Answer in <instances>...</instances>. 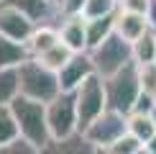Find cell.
I'll list each match as a JSON object with an SVG mask.
<instances>
[{
	"instance_id": "obj_1",
	"label": "cell",
	"mask_w": 156,
	"mask_h": 154,
	"mask_svg": "<svg viewBox=\"0 0 156 154\" xmlns=\"http://www.w3.org/2000/svg\"><path fill=\"white\" fill-rule=\"evenodd\" d=\"M10 111L16 116L18 128H21V136L26 141H31L34 146L41 149V146L51 139L49 118H46V103L26 98V95H18V98L10 103Z\"/></svg>"
},
{
	"instance_id": "obj_2",
	"label": "cell",
	"mask_w": 156,
	"mask_h": 154,
	"mask_svg": "<svg viewBox=\"0 0 156 154\" xmlns=\"http://www.w3.org/2000/svg\"><path fill=\"white\" fill-rule=\"evenodd\" d=\"M18 75H21V95H26V98L49 103L62 93L59 72L44 67L36 57H28L26 62L18 64Z\"/></svg>"
},
{
	"instance_id": "obj_3",
	"label": "cell",
	"mask_w": 156,
	"mask_h": 154,
	"mask_svg": "<svg viewBox=\"0 0 156 154\" xmlns=\"http://www.w3.org/2000/svg\"><path fill=\"white\" fill-rule=\"evenodd\" d=\"M102 80H105V93H108V108L120 111V113H131L141 95L138 64L128 62L123 69H118L110 77H102Z\"/></svg>"
},
{
	"instance_id": "obj_4",
	"label": "cell",
	"mask_w": 156,
	"mask_h": 154,
	"mask_svg": "<svg viewBox=\"0 0 156 154\" xmlns=\"http://www.w3.org/2000/svg\"><path fill=\"white\" fill-rule=\"evenodd\" d=\"M90 57H92L95 72L100 77H110L118 69H123L128 62H133V44L113 31L105 41H100L95 49H90Z\"/></svg>"
},
{
	"instance_id": "obj_5",
	"label": "cell",
	"mask_w": 156,
	"mask_h": 154,
	"mask_svg": "<svg viewBox=\"0 0 156 154\" xmlns=\"http://www.w3.org/2000/svg\"><path fill=\"white\" fill-rule=\"evenodd\" d=\"M77 98V118H80V131H84L102 111H108V93H105V80L100 75H90L80 87L74 90Z\"/></svg>"
},
{
	"instance_id": "obj_6",
	"label": "cell",
	"mask_w": 156,
	"mask_h": 154,
	"mask_svg": "<svg viewBox=\"0 0 156 154\" xmlns=\"http://www.w3.org/2000/svg\"><path fill=\"white\" fill-rule=\"evenodd\" d=\"M46 118L51 139H64L80 131V118H77V98L74 93L62 90L54 100L46 103Z\"/></svg>"
},
{
	"instance_id": "obj_7",
	"label": "cell",
	"mask_w": 156,
	"mask_h": 154,
	"mask_svg": "<svg viewBox=\"0 0 156 154\" xmlns=\"http://www.w3.org/2000/svg\"><path fill=\"white\" fill-rule=\"evenodd\" d=\"M126 131H128V113H120V111L108 108V111H102L82 134L92 141L100 152H105L108 146L113 144L115 139H120Z\"/></svg>"
},
{
	"instance_id": "obj_8",
	"label": "cell",
	"mask_w": 156,
	"mask_h": 154,
	"mask_svg": "<svg viewBox=\"0 0 156 154\" xmlns=\"http://www.w3.org/2000/svg\"><path fill=\"white\" fill-rule=\"evenodd\" d=\"M34 28H36V23L26 13H21L18 8L0 0V34H5L8 38H13L18 44H26L28 36L34 34Z\"/></svg>"
},
{
	"instance_id": "obj_9",
	"label": "cell",
	"mask_w": 156,
	"mask_h": 154,
	"mask_svg": "<svg viewBox=\"0 0 156 154\" xmlns=\"http://www.w3.org/2000/svg\"><path fill=\"white\" fill-rule=\"evenodd\" d=\"M90 75H95V64H92L90 51H77L72 59L59 69V85L67 93H74Z\"/></svg>"
},
{
	"instance_id": "obj_10",
	"label": "cell",
	"mask_w": 156,
	"mask_h": 154,
	"mask_svg": "<svg viewBox=\"0 0 156 154\" xmlns=\"http://www.w3.org/2000/svg\"><path fill=\"white\" fill-rule=\"evenodd\" d=\"M3 3H8V5H13V8H18L21 13H26L36 26L38 23L59 26L62 23V13H59L56 0H3Z\"/></svg>"
},
{
	"instance_id": "obj_11",
	"label": "cell",
	"mask_w": 156,
	"mask_h": 154,
	"mask_svg": "<svg viewBox=\"0 0 156 154\" xmlns=\"http://www.w3.org/2000/svg\"><path fill=\"white\" fill-rule=\"evenodd\" d=\"M38 154H100V149L82 131H77L72 136H64V139H49L38 149Z\"/></svg>"
},
{
	"instance_id": "obj_12",
	"label": "cell",
	"mask_w": 156,
	"mask_h": 154,
	"mask_svg": "<svg viewBox=\"0 0 156 154\" xmlns=\"http://www.w3.org/2000/svg\"><path fill=\"white\" fill-rule=\"evenodd\" d=\"M59 38L72 51H87V18L67 16L59 23Z\"/></svg>"
},
{
	"instance_id": "obj_13",
	"label": "cell",
	"mask_w": 156,
	"mask_h": 154,
	"mask_svg": "<svg viewBox=\"0 0 156 154\" xmlns=\"http://www.w3.org/2000/svg\"><path fill=\"white\" fill-rule=\"evenodd\" d=\"M151 31V23L144 13H131V10H120L115 13V34H120L126 41H138L141 36Z\"/></svg>"
},
{
	"instance_id": "obj_14",
	"label": "cell",
	"mask_w": 156,
	"mask_h": 154,
	"mask_svg": "<svg viewBox=\"0 0 156 154\" xmlns=\"http://www.w3.org/2000/svg\"><path fill=\"white\" fill-rule=\"evenodd\" d=\"M59 26L54 23H38L34 28V34L28 36V41H26V49H28L31 57H38L44 54L46 49H51L54 44H59Z\"/></svg>"
},
{
	"instance_id": "obj_15",
	"label": "cell",
	"mask_w": 156,
	"mask_h": 154,
	"mask_svg": "<svg viewBox=\"0 0 156 154\" xmlns=\"http://www.w3.org/2000/svg\"><path fill=\"white\" fill-rule=\"evenodd\" d=\"M113 31H115V13L102 18H87V51L95 49L100 41H105Z\"/></svg>"
},
{
	"instance_id": "obj_16",
	"label": "cell",
	"mask_w": 156,
	"mask_h": 154,
	"mask_svg": "<svg viewBox=\"0 0 156 154\" xmlns=\"http://www.w3.org/2000/svg\"><path fill=\"white\" fill-rule=\"evenodd\" d=\"M21 95L18 67H0V105H10Z\"/></svg>"
},
{
	"instance_id": "obj_17",
	"label": "cell",
	"mask_w": 156,
	"mask_h": 154,
	"mask_svg": "<svg viewBox=\"0 0 156 154\" xmlns=\"http://www.w3.org/2000/svg\"><path fill=\"white\" fill-rule=\"evenodd\" d=\"M31 54L26 49V44H18L13 38H8L5 34H0V67H18Z\"/></svg>"
},
{
	"instance_id": "obj_18",
	"label": "cell",
	"mask_w": 156,
	"mask_h": 154,
	"mask_svg": "<svg viewBox=\"0 0 156 154\" xmlns=\"http://www.w3.org/2000/svg\"><path fill=\"white\" fill-rule=\"evenodd\" d=\"M128 131L141 141H151L156 136V113H128Z\"/></svg>"
},
{
	"instance_id": "obj_19",
	"label": "cell",
	"mask_w": 156,
	"mask_h": 154,
	"mask_svg": "<svg viewBox=\"0 0 156 154\" xmlns=\"http://www.w3.org/2000/svg\"><path fill=\"white\" fill-rule=\"evenodd\" d=\"M74 54H77V51H72V49H69L64 41H59V44H54L51 49H46L44 54H38L36 59L41 62L44 67H49V69H54V72H59V69H62L69 59H72Z\"/></svg>"
},
{
	"instance_id": "obj_20",
	"label": "cell",
	"mask_w": 156,
	"mask_h": 154,
	"mask_svg": "<svg viewBox=\"0 0 156 154\" xmlns=\"http://www.w3.org/2000/svg\"><path fill=\"white\" fill-rule=\"evenodd\" d=\"M156 59V31H146L138 41H133V62L136 64H148Z\"/></svg>"
},
{
	"instance_id": "obj_21",
	"label": "cell",
	"mask_w": 156,
	"mask_h": 154,
	"mask_svg": "<svg viewBox=\"0 0 156 154\" xmlns=\"http://www.w3.org/2000/svg\"><path fill=\"white\" fill-rule=\"evenodd\" d=\"M18 136H21V128H18V121L13 116L10 105H0V146Z\"/></svg>"
},
{
	"instance_id": "obj_22",
	"label": "cell",
	"mask_w": 156,
	"mask_h": 154,
	"mask_svg": "<svg viewBox=\"0 0 156 154\" xmlns=\"http://www.w3.org/2000/svg\"><path fill=\"white\" fill-rule=\"evenodd\" d=\"M110 13H118V0H87L82 8L84 18H102Z\"/></svg>"
},
{
	"instance_id": "obj_23",
	"label": "cell",
	"mask_w": 156,
	"mask_h": 154,
	"mask_svg": "<svg viewBox=\"0 0 156 154\" xmlns=\"http://www.w3.org/2000/svg\"><path fill=\"white\" fill-rule=\"evenodd\" d=\"M141 146H144V141H141L138 136H133L131 131H126L120 139H115L105 152H108V154H136Z\"/></svg>"
},
{
	"instance_id": "obj_24",
	"label": "cell",
	"mask_w": 156,
	"mask_h": 154,
	"mask_svg": "<svg viewBox=\"0 0 156 154\" xmlns=\"http://www.w3.org/2000/svg\"><path fill=\"white\" fill-rule=\"evenodd\" d=\"M0 154H38V146L26 141L23 136H18V139H13V141L0 146Z\"/></svg>"
},
{
	"instance_id": "obj_25",
	"label": "cell",
	"mask_w": 156,
	"mask_h": 154,
	"mask_svg": "<svg viewBox=\"0 0 156 154\" xmlns=\"http://www.w3.org/2000/svg\"><path fill=\"white\" fill-rule=\"evenodd\" d=\"M138 77H141V90L146 93H156V64L148 62V64H138Z\"/></svg>"
},
{
	"instance_id": "obj_26",
	"label": "cell",
	"mask_w": 156,
	"mask_h": 154,
	"mask_svg": "<svg viewBox=\"0 0 156 154\" xmlns=\"http://www.w3.org/2000/svg\"><path fill=\"white\" fill-rule=\"evenodd\" d=\"M131 113H156V100H154V95L146 93V90H141V95H138V100H136V105H133Z\"/></svg>"
},
{
	"instance_id": "obj_27",
	"label": "cell",
	"mask_w": 156,
	"mask_h": 154,
	"mask_svg": "<svg viewBox=\"0 0 156 154\" xmlns=\"http://www.w3.org/2000/svg\"><path fill=\"white\" fill-rule=\"evenodd\" d=\"M84 3H87V0H62V3H59L62 18H67V16H82Z\"/></svg>"
},
{
	"instance_id": "obj_28",
	"label": "cell",
	"mask_w": 156,
	"mask_h": 154,
	"mask_svg": "<svg viewBox=\"0 0 156 154\" xmlns=\"http://www.w3.org/2000/svg\"><path fill=\"white\" fill-rule=\"evenodd\" d=\"M148 5L151 0H118V8L120 10H131V13H148Z\"/></svg>"
},
{
	"instance_id": "obj_29",
	"label": "cell",
	"mask_w": 156,
	"mask_h": 154,
	"mask_svg": "<svg viewBox=\"0 0 156 154\" xmlns=\"http://www.w3.org/2000/svg\"><path fill=\"white\" fill-rule=\"evenodd\" d=\"M148 23H151V28L156 31V0H151V5H148V13H146Z\"/></svg>"
},
{
	"instance_id": "obj_30",
	"label": "cell",
	"mask_w": 156,
	"mask_h": 154,
	"mask_svg": "<svg viewBox=\"0 0 156 154\" xmlns=\"http://www.w3.org/2000/svg\"><path fill=\"white\" fill-rule=\"evenodd\" d=\"M146 149H151V152H154V154H156V136H154V139H151V141H146Z\"/></svg>"
},
{
	"instance_id": "obj_31",
	"label": "cell",
	"mask_w": 156,
	"mask_h": 154,
	"mask_svg": "<svg viewBox=\"0 0 156 154\" xmlns=\"http://www.w3.org/2000/svg\"><path fill=\"white\" fill-rule=\"evenodd\" d=\"M136 154H154V152H151V149H146V144H144V146H141V149L136 152Z\"/></svg>"
},
{
	"instance_id": "obj_32",
	"label": "cell",
	"mask_w": 156,
	"mask_h": 154,
	"mask_svg": "<svg viewBox=\"0 0 156 154\" xmlns=\"http://www.w3.org/2000/svg\"><path fill=\"white\" fill-rule=\"evenodd\" d=\"M59 3H62V0H56V5H59Z\"/></svg>"
},
{
	"instance_id": "obj_33",
	"label": "cell",
	"mask_w": 156,
	"mask_h": 154,
	"mask_svg": "<svg viewBox=\"0 0 156 154\" xmlns=\"http://www.w3.org/2000/svg\"><path fill=\"white\" fill-rule=\"evenodd\" d=\"M154 100H156V93H154Z\"/></svg>"
},
{
	"instance_id": "obj_34",
	"label": "cell",
	"mask_w": 156,
	"mask_h": 154,
	"mask_svg": "<svg viewBox=\"0 0 156 154\" xmlns=\"http://www.w3.org/2000/svg\"><path fill=\"white\" fill-rule=\"evenodd\" d=\"M102 154H108V152H102Z\"/></svg>"
},
{
	"instance_id": "obj_35",
	"label": "cell",
	"mask_w": 156,
	"mask_h": 154,
	"mask_svg": "<svg viewBox=\"0 0 156 154\" xmlns=\"http://www.w3.org/2000/svg\"><path fill=\"white\" fill-rule=\"evenodd\" d=\"M154 64H156V59H154Z\"/></svg>"
}]
</instances>
